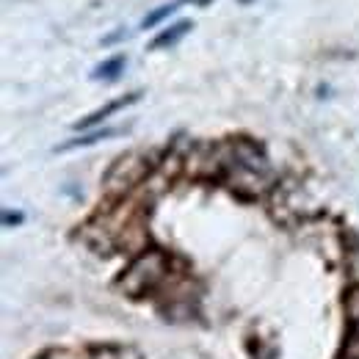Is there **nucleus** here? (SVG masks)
I'll return each mask as SVG.
<instances>
[{"mask_svg": "<svg viewBox=\"0 0 359 359\" xmlns=\"http://www.w3.org/2000/svg\"><path fill=\"white\" fill-rule=\"evenodd\" d=\"M182 3H185V0H172V3H166V6H161V8H155V11H150V14L141 19V28H155L158 22H164L166 17H172Z\"/></svg>", "mask_w": 359, "mask_h": 359, "instance_id": "423d86ee", "label": "nucleus"}, {"mask_svg": "<svg viewBox=\"0 0 359 359\" xmlns=\"http://www.w3.org/2000/svg\"><path fill=\"white\" fill-rule=\"evenodd\" d=\"M125 36H128L125 30H116V33H111V36H105L103 42H105V44H114V42H119V39H125Z\"/></svg>", "mask_w": 359, "mask_h": 359, "instance_id": "6e6552de", "label": "nucleus"}, {"mask_svg": "<svg viewBox=\"0 0 359 359\" xmlns=\"http://www.w3.org/2000/svg\"><path fill=\"white\" fill-rule=\"evenodd\" d=\"M125 64H128V58L119 53V55H114V58L103 61V64L91 72V80H116V78H119V72L125 69Z\"/></svg>", "mask_w": 359, "mask_h": 359, "instance_id": "20e7f679", "label": "nucleus"}, {"mask_svg": "<svg viewBox=\"0 0 359 359\" xmlns=\"http://www.w3.org/2000/svg\"><path fill=\"white\" fill-rule=\"evenodd\" d=\"M144 172H147V164L144 161H139V158H133V155H128V158H119L116 164H114V169L108 172V191H114V193H119V191H128L133 182H139V180L144 177Z\"/></svg>", "mask_w": 359, "mask_h": 359, "instance_id": "f257e3e1", "label": "nucleus"}, {"mask_svg": "<svg viewBox=\"0 0 359 359\" xmlns=\"http://www.w3.org/2000/svg\"><path fill=\"white\" fill-rule=\"evenodd\" d=\"M119 130H114V128H108V130H97V133H89V136H83V139H75V141H67V144H61L55 152H67V150H78V147H89V144H97V141H103V139H111V136H116Z\"/></svg>", "mask_w": 359, "mask_h": 359, "instance_id": "39448f33", "label": "nucleus"}, {"mask_svg": "<svg viewBox=\"0 0 359 359\" xmlns=\"http://www.w3.org/2000/svg\"><path fill=\"white\" fill-rule=\"evenodd\" d=\"M191 28H193V22H191V19H180V22H175V25H169L166 30H161V33L152 39V44H150V47H152V50L172 47V44H177L180 39H182V36H185Z\"/></svg>", "mask_w": 359, "mask_h": 359, "instance_id": "7ed1b4c3", "label": "nucleus"}, {"mask_svg": "<svg viewBox=\"0 0 359 359\" xmlns=\"http://www.w3.org/2000/svg\"><path fill=\"white\" fill-rule=\"evenodd\" d=\"M139 100H141V91H133V94H128V97H119V100L108 103L105 108H97V111H94V114H89L86 119H80V122L75 125V130H89V128L100 125L103 119H108L111 114H116V111H122V108H128V105H133V103H139Z\"/></svg>", "mask_w": 359, "mask_h": 359, "instance_id": "f03ea898", "label": "nucleus"}, {"mask_svg": "<svg viewBox=\"0 0 359 359\" xmlns=\"http://www.w3.org/2000/svg\"><path fill=\"white\" fill-rule=\"evenodd\" d=\"M3 224L11 227V224H22V213H3Z\"/></svg>", "mask_w": 359, "mask_h": 359, "instance_id": "0eeeda50", "label": "nucleus"}, {"mask_svg": "<svg viewBox=\"0 0 359 359\" xmlns=\"http://www.w3.org/2000/svg\"><path fill=\"white\" fill-rule=\"evenodd\" d=\"M243 3H246V0H243Z\"/></svg>", "mask_w": 359, "mask_h": 359, "instance_id": "1a4fd4ad", "label": "nucleus"}]
</instances>
